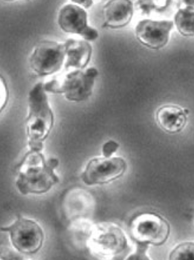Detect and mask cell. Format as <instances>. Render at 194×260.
I'll list each match as a JSON object with an SVG mask.
<instances>
[{
  "instance_id": "1",
  "label": "cell",
  "mask_w": 194,
  "mask_h": 260,
  "mask_svg": "<svg viewBox=\"0 0 194 260\" xmlns=\"http://www.w3.org/2000/svg\"><path fill=\"white\" fill-rule=\"evenodd\" d=\"M57 158L46 160L41 151L30 150L17 167L16 186L23 195L48 192L59 182L54 170L59 166Z\"/></svg>"
},
{
  "instance_id": "2",
  "label": "cell",
  "mask_w": 194,
  "mask_h": 260,
  "mask_svg": "<svg viewBox=\"0 0 194 260\" xmlns=\"http://www.w3.org/2000/svg\"><path fill=\"white\" fill-rule=\"evenodd\" d=\"M27 103L26 128L29 147L30 150L41 151L43 142L54 125V114L43 82L36 84L30 90Z\"/></svg>"
},
{
  "instance_id": "3",
  "label": "cell",
  "mask_w": 194,
  "mask_h": 260,
  "mask_svg": "<svg viewBox=\"0 0 194 260\" xmlns=\"http://www.w3.org/2000/svg\"><path fill=\"white\" fill-rule=\"evenodd\" d=\"M98 75V70L94 68L74 70L62 78L44 83V89L47 93L62 94L72 102H82L91 96Z\"/></svg>"
},
{
  "instance_id": "4",
  "label": "cell",
  "mask_w": 194,
  "mask_h": 260,
  "mask_svg": "<svg viewBox=\"0 0 194 260\" xmlns=\"http://www.w3.org/2000/svg\"><path fill=\"white\" fill-rule=\"evenodd\" d=\"M130 233L136 244L160 246L170 235V225L167 220L154 212L140 214L130 226Z\"/></svg>"
},
{
  "instance_id": "5",
  "label": "cell",
  "mask_w": 194,
  "mask_h": 260,
  "mask_svg": "<svg viewBox=\"0 0 194 260\" xmlns=\"http://www.w3.org/2000/svg\"><path fill=\"white\" fill-rule=\"evenodd\" d=\"M65 62L64 43L52 40L40 41L32 52L29 64L38 77H44L59 72Z\"/></svg>"
},
{
  "instance_id": "6",
  "label": "cell",
  "mask_w": 194,
  "mask_h": 260,
  "mask_svg": "<svg viewBox=\"0 0 194 260\" xmlns=\"http://www.w3.org/2000/svg\"><path fill=\"white\" fill-rule=\"evenodd\" d=\"M1 230L9 234L12 245L23 254H35L43 246V231L40 225L33 220L18 217L14 223L2 228Z\"/></svg>"
},
{
  "instance_id": "7",
  "label": "cell",
  "mask_w": 194,
  "mask_h": 260,
  "mask_svg": "<svg viewBox=\"0 0 194 260\" xmlns=\"http://www.w3.org/2000/svg\"><path fill=\"white\" fill-rule=\"evenodd\" d=\"M126 169V161L122 157L94 158L82 173V181L88 186L104 185L120 178Z\"/></svg>"
},
{
  "instance_id": "8",
  "label": "cell",
  "mask_w": 194,
  "mask_h": 260,
  "mask_svg": "<svg viewBox=\"0 0 194 260\" xmlns=\"http://www.w3.org/2000/svg\"><path fill=\"white\" fill-rule=\"evenodd\" d=\"M71 2L60 9L57 20L59 26L64 32L77 35L88 42L96 40L98 32L88 24L87 11L81 6Z\"/></svg>"
},
{
  "instance_id": "9",
  "label": "cell",
  "mask_w": 194,
  "mask_h": 260,
  "mask_svg": "<svg viewBox=\"0 0 194 260\" xmlns=\"http://www.w3.org/2000/svg\"><path fill=\"white\" fill-rule=\"evenodd\" d=\"M174 26L173 21L145 19L136 24L135 37L140 43L148 48L160 50L167 45Z\"/></svg>"
},
{
  "instance_id": "10",
  "label": "cell",
  "mask_w": 194,
  "mask_h": 260,
  "mask_svg": "<svg viewBox=\"0 0 194 260\" xmlns=\"http://www.w3.org/2000/svg\"><path fill=\"white\" fill-rule=\"evenodd\" d=\"M95 252L104 255H116L128 246L125 234L120 228L114 226L98 227L91 239Z\"/></svg>"
},
{
  "instance_id": "11",
  "label": "cell",
  "mask_w": 194,
  "mask_h": 260,
  "mask_svg": "<svg viewBox=\"0 0 194 260\" xmlns=\"http://www.w3.org/2000/svg\"><path fill=\"white\" fill-rule=\"evenodd\" d=\"M134 5L129 0H111L103 7V28L118 29L125 27L131 21Z\"/></svg>"
},
{
  "instance_id": "12",
  "label": "cell",
  "mask_w": 194,
  "mask_h": 260,
  "mask_svg": "<svg viewBox=\"0 0 194 260\" xmlns=\"http://www.w3.org/2000/svg\"><path fill=\"white\" fill-rule=\"evenodd\" d=\"M66 70H84L90 63L92 55V47L84 40L70 39L64 43Z\"/></svg>"
},
{
  "instance_id": "13",
  "label": "cell",
  "mask_w": 194,
  "mask_h": 260,
  "mask_svg": "<svg viewBox=\"0 0 194 260\" xmlns=\"http://www.w3.org/2000/svg\"><path fill=\"white\" fill-rule=\"evenodd\" d=\"M187 115L184 109L176 105L162 106L156 113V120L160 127L170 134L179 133L185 127Z\"/></svg>"
},
{
  "instance_id": "14",
  "label": "cell",
  "mask_w": 194,
  "mask_h": 260,
  "mask_svg": "<svg viewBox=\"0 0 194 260\" xmlns=\"http://www.w3.org/2000/svg\"><path fill=\"white\" fill-rule=\"evenodd\" d=\"M174 23L181 36L194 37V6L179 9L174 16Z\"/></svg>"
},
{
  "instance_id": "15",
  "label": "cell",
  "mask_w": 194,
  "mask_h": 260,
  "mask_svg": "<svg viewBox=\"0 0 194 260\" xmlns=\"http://www.w3.org/2000/svg\"><path fill=\"white\" fill-rule=\"evenodd\" d=\"M170 259L173 260H194V242L180 244L172 250Z\"/></svg>"
},
{
  "instance_id": "16",
  "label": "cell",
  "mask_w": 194,
  "mask_h": 260,
  "mask_svg": "<svg viewBox=\"0 0 194 260\" xmlns=\"http://www.w3.org/2000/svg\"><path fill=\"white\" fill-rule=\"evenodd\" d=\"M138 9L143 14L149 15L152 11H163L168 7V1H140L137 2Z\"/></svg>"
},
{
  "instance_id": "17",
  "label": "cell",
  "mask_w": 194,
  "mask_h": 260,
  "mask_svg": "<svg viewBox=\"0 0 194 260\" xmlns=\"http://www.w3.org/2000/svg\"><path fill=\"white\" fill-rule=\"evenodd\" d=\"M119 147V144L116 141L110 140L106 142L102 147L103 157L106 158L111 157L113 154L116 153Z\"/></svg>"
},
{
  "instance_id": "18",
  "label": "cell",
  "mask_w": 194,
  "mask_h": 260,
  "mask_svg": "<svg viewBox=\"0 0 194 260\" xmlns=\"http://www.w3.org/2000/svg\"><path fill=\"white\" fill-rule=\"evenodd\" d=\"M149 245L144 244H136V252L133 255H130L128 259H149L146 252L149 249Z\"/></svg>"
},
{
  "instance_id": "19",
  "label": "cell",
  "mask_w": 194,
  "mask_h": 260,
  "mask_svg": "<svg viewBox=\"0 0 194 260\" xmlns=\"http://www.w3.org/2000/svg\"><path fill=\"white\" fill-rule=\"evenodd\" d=\"M9 98V91L7 85L4 79L1 78V111L6 107Z\"/></svg>"
},
{
  "instance_id": "20",
  "label": "cell",
  "mask_w": 194,
  "mask_h": 260,
  "mask_svg": "<svg viewBox=\"0 0 194 260\" xmlns=\"http://www.w3.org/2000/svg\"><path fill=\"white\" fill-rule=\"evenodd\" d=\"M73 2L76 3V4L81 6L82 8L85 9H88L90 8L91 6L93 4V2L92 1H72Z\"/></svg>"
}]
</instances>
